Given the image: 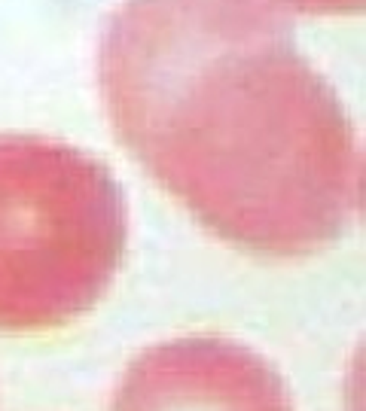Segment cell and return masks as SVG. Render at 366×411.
I'll list each match as a JSON object with an SVG mask.
<instances>
[{
	"label": "cell",
	"instance_id": "cell-3",
	"mask_svg": "<svg viewBox=\"0 0 366 411\" xmlns=\"http://www.w3.org/2000/svg\"><path fill=\"white\" fill-rule=\"evenodd\" d=\"M110 411H293V402L281 374L251 347L189 335L137 353Z\"/></svg>",
	"mask_w": 366,
	"mask_h": 411
},
{
	"label": "cell",
	"instance_id": "cell-1",
	"mask_svg": "<svg viewBox=\"0 0 366 411\" xmlns=\"http://www.w3.org/2000/svg\"><path fill=\"white\" fill-rule=\"evenodd\" d=\"M98 89L125 152L235 250L305 259L360 216L357 128L260 0H125L101 31Z\"/></svg>",
	"mask_w": 366,
	"mask_h": 411
},
{
	"label": "cell",
	"instance_id": "cell-2",
	"mask_svg": "<svg viewBox=\"0 0 366 411\" xmlns=\"http://www.w3.org/2000/svg\"><path fill=\"white\" fill-rule=\"evenodd\" d=\"M125 192L104 162L40 134H0V335L52 332L113 287Z\"/></svg>",
	"mask_w": 366,
	"mask_h": 411
},
{
	"label": "cell",
	"instance_id": "cell-4",
	"mask_svg": "<svg viewBox=\"0 0 366 411\" xmlns=\"http://www.w3.org/2000/svg\"><path fill=\"white\" fill-rule=\"evenodd\" d=\"M260 4L272 6L281 15H324V18H336V15H357L366 6V0H260Z\"/></svg>",
	"mask_w": 366,
	"mask_h": 411
}]
</instances>
